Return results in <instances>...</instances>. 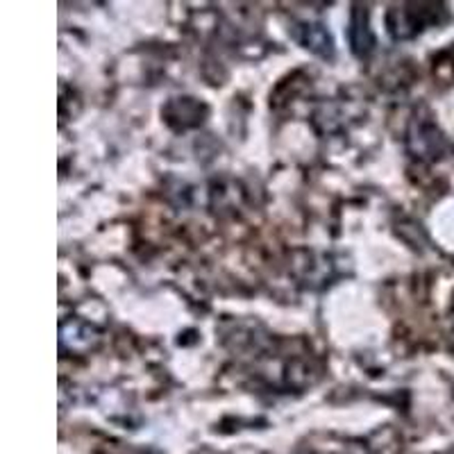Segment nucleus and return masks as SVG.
Segmentation results:
<instances>
[{
  "instance_id": "f257e3e1",
  "label": "nucleus",
  "mask_w": 454,
  "mask_h": 454,
  "mask_svg": "<svg viewBox=\"0 0 454 454\" xmlns=\"http://www.w3.org/2000/svg\"><path fill=\"white\" fill-rule=\"evenodd\" d=\"M441 5H403L388 12V32L393 39H409L439 21Z\"/></svg>"
},
{
  "instance_id": "7ed1b4c3",
  "label": "nucleus",
  "mask_w": 454,
  "mask_h": 454,
  "mask_svg": "<svg viewBox=\"0 0 454 454\" xmlns=\"http://www.w3.org/2000/svg\"><path fill=\"white\" fill-rule=\"evenodd\" d=\"M350 43H352V51H355L356 57H366L368 52L372 51V32L368 27V12L366 7H359L356 5L352 10V21H350Z\"/></svg>"
},
{
  "instance_id": "f03ea898",
  "label": "nucleus",
  "mask_w": 454,
  "mask_h": 454,
  "mask_svg": "<svg viewBox=\"0 0 454 454\" xmlns=\"http://www.w3.org/2000/svg\"><path fill=\"white\" fill-rule=\"evenodd\" d=\"M295 39L311 52L320 57H332L334 55V42H332L330 32L320 23H302L295 30Z\"/></svg>"
}]
</instances>
